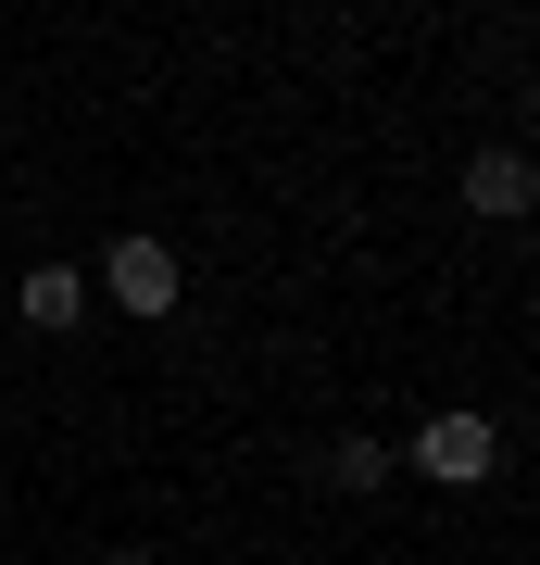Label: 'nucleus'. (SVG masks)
<instances>
[{
  "label": "nucleus",
  "instance_id": "6",
  "mask_svg": "<svg viewBox=\"0 0 540 565\" xmlns=\"http://www.w3.org/2000/svg\"><path fill=\"white\" fill-rule=\"evenodd\" d=\"M100 565H163V553H151V541H114V553H100Z\"/></svg>",
  "mask_w": 540,
  "mask_h": 565
},
{
  "label": "nucleus",
  "instance_id": "1",
  "mask_svg": "<svg viewBox=\"0 0 540 565\" xmlns=\"http://www.w3.org/2000/svg\"><path fill=\"white\" fill-rule=\"evenodd\" d=\"M88 289H100L114 315H151V327H163V315H177V289H189V264H177V239H163V226H126V239L100 252Z\"/></svg>",
  "mask_w": 540,
  "mask_h": 565
},
{
  "label": "nucleus",
  "instance_id": "4",
  "mask_svg": "<svg viewBox=\"0 0 540 565\" xmlns=\"http://www.w3.org/2000/svg\"><path fill=\"white\" fill-rule=\"evenodd\" d=\"M88 302H100V289H88V264H25V277H13V315L39 327V340H76Z\"/></svg>",
  "mask_w": 540,
  "mask_h": 565
},
{
  "label": "nucleus",
  "instance_id": "3",
  "mask_svg": "<svg viewBox=\"0 0 540 565\" xmlns=\"http://www.w3.org/2000/svg\"><path fill=\"white\" fill-rule=\"evenodd\" d=\"M528 202H540V177H528V151H516V139L465 151V214H478V226H528Z\"/></svg>",
  "mask_w": 540,
  "mask_h": 565
},
{
  "label": "nucleus",
  "instance_id": "2",
  "mask_svg": "<svg viewBox=\"0 0 540 565\" xmlns=\"http://www.w3.org/2000/svg\"><path fill=\"white\" fill-rule=\"evenodd\" d=\"M490 465H502V427L478 403H441V415L415 427V478L427 490H490Z\"/></svg>",
  "mask_w": 540,
  "mask_h": 565
},
{
  "label": "nucleus",
  "instance_id": "5",
  "mask_svg": "<svg viewBox=\"0 0 540 565\" xmlns=\"http://www.w3.org/2000/svg\"><path fill=\"white\" fill-rule=\"evenodd\" d=\"M327 478H340V490H378V478H390V452L364 440V427H340V440H327Z\"/></svg>",
  "mask_w": 540,
  "mask_h": 565
}]
</instances>
